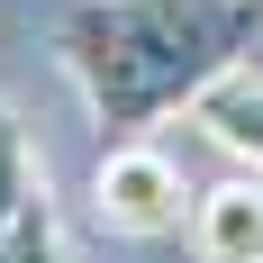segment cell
<instances>
[{
    "label": "cell",
    "mask_w": 263,
    "mask_h": 263,
    "mask_svg": "<svg viewBox=\"0 0 263 263\" xmlns=\"http://www.w3.org/2000/svg\"><path fill=\"white\" fill-rule=\"evenodd\" d=\"M263 0H82L64 18V73L109 136H145L236 73Z\"/></svg>",
    "instance_id": "cell-1"
},
{
    "label": "cell",
    "mask_w": 263,
    "mask_h": 263,
    "mask_svg": "<svg viewBox=\"0 0 263 263\" xmlns=\"http://www.w3.org/2000/svg\"><path fill=\"white\" fill-rule=\"evenodd\" d=\"M91 209L118 236H173L191 209V182L155 136H109V155L91 163Z\"/></svg>",
    "instance_id": "cell-2"
},
{
    "label": "cell",
    "mask_w": 263,
    "mask_h": 263,
    "mask_svg": "<svg viewBox=\"0 0 263 263\" xmlns=\"http://www.w3.org/2000/svg\"><path fill=\"white\" fill-rule=\"evenodd\" d=\"M191 254L200 263H263V173L191 191Z\"/></svg>",
    "instance_id": "cell-3"
},
{
    "label": "cell",
    "mask_w": 263,
    "mask_h": 263,
    "mask_svg": "<svg viewBox=\"0 0 263 263\" xmlns=\"http://www.w3.org/2000/svg\"><path fill=\"white\" fill-rule=\"evenodd\" d=\"M191 118L209 127V145H218V155H236L245 173H263V82H254V73L209 82V91L191 100Z\"/></svg>",
    "instance_id": "cell-4"
},
{
    "label": "cell",
    "mask_w": 263,
    "mask_h": 263,
    "mask_svg": "<svg viewBox=\"0 0 263 263\" xmlns=\"http://www.w3.org/2000/svg\"><path fill=\"white\" fill-rule=\"evenodd\" d=\"M0 263H73V254H64V227H54L46 182H36L18 209H9V227H0Z\"/></svg>",
    "instance_id": "cell-5"
},
{
    "label": "cell",
    "mask_w": 263,
    "mask_h": 263,
    "mask_svg": "<svg viewBox=\"0 0 263 263\" xmlns=\"http://www.w3.org/2000/svg\"><path fill=\"white\" fill-rule=\"evenodd\" d=\"M36 182H46V173H36V155H27V127L9 118V100H0V227H9V209H18Z\"/></svg>",
    "instance_id": "cell-6"
}]
</instances>
